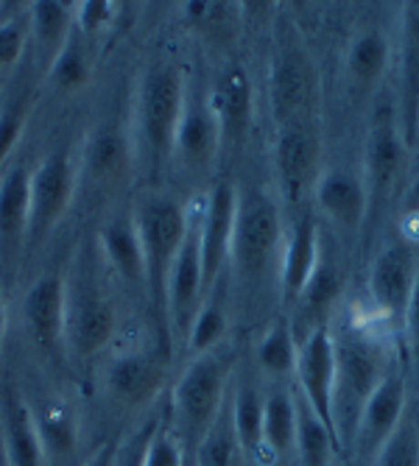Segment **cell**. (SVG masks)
<instances>
[{"label":"cell","mask_w":419,"mask_h":466,"mask_svg":"<svg viewBox=\"0 0 419 466\" xmlns=\"http://www.w3.org/2000/svg\"><path fill=\"white\" fill-rule=\"evenodd\" d=\"M322 260V235L313 216H300L282 238L280 263H277V285L285 305L297 302V296L311 282L316 266Z\"/></svg>","instance_id":"cell-18"},{"label":"cell","mask_w":419,"mask_h":466,"mask_svg":"<svg viewBox=\"0 0 419 466\" xmlns=\"http://www.w3.org/2000/svg\"><path fill=\"white\" fill-rule=\"evenodd\" d=\"M297 397L332 431V383H335V347L332 327H316L300 338L297 366ZM335 436V433H332Z\"/></svg>","instance_id":"cell-14"},{"label":"cell","mask_w":419,"mask_h":466,"mask_svg":"<svg viewBox=\"0 0 419 466\" xmlns=\"http://www.w3.org/2000/svg\"><path fill=\"white\" fill-rule=\"evenodd\" d=\"M204 299H207V293H204V274H201L199 227L190 218V232H188L177 260L171 266V274H168V282H165V308H162L174 335L182 338V341H185V335H188Z\"/></svg>","instance_id":"cell-16"},{"label":"cell","mask_w":419,"mask_h":466,"mask_svg":"<svg viewBox=\"0 0 419 466\" xmlns=\"http://www.w3.org/2000/svg\"><path fill=\"white\" fill-rule=\"evenodd\" d=\"M76 31V15L73 4H56V0H39L28 4V34L36 42V48L46 54V62L65 48V42Z\"/></svg>","instance_id":"cell-29"},{"label":"cell","mask_w":419,"mask_h":466,"mask_svg":"<svg viewBox=\"0 0 419 466\" xmlns=\"http://www.w3.org/2000/svg\"><path fill=\"white\" fill-rule=\"evenodd\" d=\"M227 329H230V319H227V310L221 308V302L216 299H207L201 302L188 335H185V344H188V352L190 355H204L210 350H219L227 338Z\"/></svg>","instance_id":"cell-34"},{"label":"cell","mask_w":419,"mask_h":466,"mask_svg":"<svg viewBox=\"0 0 419 466\" xmlns=\"http://www.w3.org/2000/svg\"><path fill=\"white\" fill-rule=\"evenodd\" d=\"M221 151H224V137H221V126L213 112V104H210V96L193 93L188 87L185 109H182L177 135H174L171 159L182 165L185 171L201 174L219 159Z\"/></svg>","instance_id":"cell-15"},{"label":"cell","mask_w":419,"mask_h":466,"mask_svg":"<svg viewBox=\"0 0 419 466\" xmlns=\"http://www.w3.org/2000/svg\"><path fill=\"white\" fill-rule=\"evenodd\" d=\"M185 447L182 441L174 436L171 428H162L157 425L151 441H148V450H146V461L143 466H188L185 463Z\"/></svg>","instance_id":"cell-39"},{"label":"cell","mask_w":419,"mask_h":466,"mask_svg":"<svg viewBox=\"0 0 419 466\" xmlns=\"http://www.w3.org/2000/svg\"><path fill=\"white\" fill-rule=\"evenodd\" d=\"M188 76L174 62H151L135 87L132 120L126 126L132 140L135 167L146 174H159L171 162L174 135L188 98Z\"/></svg>","instance_id":"cell-2"},{"label":"cell","mask_w":419,"mask_h":466,"mask_svg":"<svg viewBox=\"0 0 419 466\" xmlns=\"http://www.w3.org/2000/svg\"><path fill=\"white\" fill-rule=\"evenodd\" d=\"M188 466H193V461H190V463H188Z\"/></svg>","instance_id":"cell-48"},{"label":"cell","mask_w":419,"mask_h":466,"mask_svg":"<svg viewBox=\"0 0 419 466\" xmlns=\"http://www.w3.org/2000/svg\"><path fill=\"white\" fill-rule=\"evenodd\" d=\"M76 196V165L67 154L42 159L28 179V243H39L65 216Z\"/></svg>","instance_id":"cell-11"},{"label":"cell","mask_w":419,"mask_h":466,"mask_svg":"<svg viewBox=\"0 0 419 466\" xmlns=\"http://www.w3.org/2000/svg\"><path fill=\"white\" fill-rule=\"evenodd\" d=\"M81 167H84V174H90L98 182L120 179L129 167H135L129 132L115 120L93 126L90 135L84 137Z\"/></svg>","instance_id":"cell-21"},{"label":"cell","mask_w":419,"mask_h":466,"mask_svg":"<svg viewBox=\"0 0 419 466\" xmlns=\"http://www.w3.org/2000/svg\"><path fill=\"white\" fill-rule=\"evenodd\" d=\"M300 400V397H297ZM300 466H339L335 455L342 452L332 431L300 400V428H297V447Z\"/></svg>","instance_id":"cell-30"},{"label":"cell","mask_w":419,"mask_h":466,"mask_svg":"<svg viewBox=\"0 0 419 466\" xmlns=\"http://www.w3.org/2000/svg\"><path fill=\"white\" fill-rule=\"evenodd\" d=\"M23 135H26V112L9 109L0 115V167L9 162V157L20 146Z\"/></svg>","instance_id":"cell-43"},{"label":"cell","mask_w":419,"mask_h":466,"mask_svg":"<svg viewBox=\"0 0 419 466\" xmlns=\"http://www.w3.org/2000/svg\"><path fill=\"white\" fill-rule=\"evenodd\" d=\"M98 251L107 266L129 285L146 288V260L135 218H115L98 232Z\"/></svg>","instance_id":"cell-26"},{"label":"cell","mask_w":419,"mask_h":466,"mask_svg":"<svg viewBox=\"0 0 419 466\" xmlns=\"http://www.w3.org/2000/svg\"><path fill=\"white\" fill-rule=\"evenodd\" d=\"M185 20L199 31H224L232 17V4H210V0H196V4H182Z\"/></svg>","instance_id":"cell-40"},{"label":"cell","mask_w":419,"mask_h":466,"mask_svg":"<svg viewBox=\"0 0 419 466\" xmlns=\"http://www.w3.org/2000/svg\"><path fill=\"white\" fill-rule=\"evenodd\" d=\"M67 302H65V335L62 344L73 358L98 355L115 335V308L109 296L98 288L93 277L65 279Z\"/></svg>","instance_id":"cell-6"},{"label":"cell","mask_w":419,"mask_h":466,"mask_svg":"<svg viewBox=\"0 0 419 466\" xmlns=\"http://www.w3.org/2000/svg\"><path fill=\"white\" fill-rule=\"evenodd\" d=\"M335 383H332V433L342 452H350L358 419L369 397L394 371L381 324H344L332 329Z\"/></svg>","instance_id":"cell-1"},{"label":"cell","mask_w":419,"mask_h":466,"mask_svg":"<svg viewBox=\"0 0 419 466\" xmlns=\"http://www.w3.org/2000/svg\"><path fill=\"white\" fill-rule=\"evenodd\" d=\"M282 238L285 229H282L277 201L263 190L238 193L232 248H230V266L235 277L243 282H258L271 268L277 271Z\"/></svg>","instance_id":"cell-4"},{"label":"cell","mask_w":419,"mask_h":466,"mask_svg":"<svg viewBox=\"0 0 419 466\" xmlns=\"http://www.w3.org/2000/svg\"><path fill=\"white\" fill-rule=\"evenodd\" d=\"M269 98L277 126L288 120L316 117L319 73L308 51L297 42H282L269 70Z\"/></svg>","instance_id":"cell-8"},{"label":"cell","mask_w":419,"mask_h":466,"mask_svg":"<svg viewBox=\"0 0 419 466\" xmlns=\"http://www.w3.org/2000/svg\"><path fill=\"white\" fill-rule=\"evenodd\" d=\"M263 402L266 397L255 386H240L230 397L232 428L243 455H258L263 450Z\"/></svg>","instance_id":"cell-31"},{"label":"cell","mask_w":419,"mask_h":466,"mask_svg":"<svg viewBox=\"0 0 419 466\" xmlns=\"http://www.w3.org/2000/svg\"><path fill=\"white\" fill-rule=\"evenodd\" d=\"M297 352H300V341H297V335H293L291 321L280 319L261 335V341L255 347V360L263 374L280 380V377L293 374Z\"/></svg>","instance_id":"cell-32"},{"label":"cell","mask_w":419,"mask_h":466,"mask_svg":"<svg viewBox=\"0 0 419 466\" xmlns=\"http://www.w3.org/2000/svg\"><path fill=\"white\" fill-rule=\"evenodd\" d=\"M319 213L344 232H355L369 213V190L363 174L347 165L322 167V174L311 190Z\"/></svg>","instance_id":"cell-17"},{"label":"cell","mask_w":419,"mask_h":466,"mask_svg":"<svg viewBox=\"0 0 419 466\" xmlns=\"http://www.w3.org/2000/svg\"><path fill=\"white\" fill-rule=\"evenodd\" d=\"M118 444H120V441H107V444H101V447H98L87 461H84L81 466H115Z\"/></svg>","instance_id":"cell-46"},{"label":"cell","mask_w":419,"mask_h":466,"mask_svg":"<svg viewBox=\"0 0 419 466\" xmlns=\"http://www.w3.org/2000/svg\"><path fill=\"white\" fill-rule=\"evenodd\" d=\"M115 12H118V6L115 4H104V0H84V4H73L76 31L93 36V34L104 31L112 23Z\"/></svg>","instance_id":"cell-41"},{"label":"cell","mask_w":419,"mask_h":466,"mask_svg":"<svg viewBox=\"0 0 419 466\" xmlns=\"http://www.w3.org/2000/svg\"><path fill=\"white\" fill-rule=\"evenodd\" d=\"M411 146L400 129L397 112L383 106L369 123L363 146V182L369 190V204L386 201L403 182L408 167Z\"/></svg>","instance_id":"cell-10"},{"label":"cell","mask_w":419,"mask_h":466,"mask_svg":"<svg viewBox=\"0 0 419 466\" xmlns=\"http://www.w3.org/2000/svg\"><path fill=\"white\" fill-rule=\"evenodd\" d=\"M342 296H344V271H342L339 263L327 260L324 251H322V260H319L311 282L297 296V302L291 305L293 316H297L300 321H305L302 329L297 332V341H300V338H305L311 329L330 324V313L335 310V305H339Z\"/></svg>","instance_id":"cell-23"},{"label":"cell","mask_w":419,"mask_h":466,"mask_svg":"<svg viewBox=\"0 0 419 466\" xmlns=\"http://www.w3.org/2000/svg\"><path fill=\"white\" fill-rule=\"evenodd\" d=\"M6 341V302H4V290H0V352H4Z\"/></svg>","instance_id":"cell-47"},{"label":"cell","mask_w":419,"mask_h":466,"mask_svg":"<svg viewBox=\"0 0 419 466\" xmlns=\"http://www.w3.org/2000/svg\"><path fill=\"white\" fill-rule=\"evenodd\" d=\"M165 363L151 352H126L107 369V389L120 405H146L162 386Z\"/></svg>","instance_id":"cell-22"},{"label":"cell","mask_w":419,"mask_h":466,"mask_svg":"<svg viewBox=\"0 0 419 466\" xmlns=\"http://www.w3.org/2000/svg\"><path fill=\"white\" fill-rule=\"evenodd\" d=\"M405 410H408V386L397 371H392L381 383V389L369 397V402L358 419V428H355V436L350 444V455H353L355 466L374 463V458L381 455L386 441L400 428Z\"/></svg>","instance_id":"cell-12"},{"label":"cell","mask_w":419,"mask_h":466,"mask_svg":"<svg viewBox=\"0 0 419 466\" xmlns=\"http://www.w3.org/2000/svg\"><path fill=\"white\" fill-rule=\"evenodd\" d=\"M300 400L285 389H274L263 402V450L274 458H285L297 447Z\"/></svg>","instance_id":"cell-28"},{"label":"cell","mask_w":419,"mask_h":466,"mask_svg":"<svg viewBox=\"0 0 419 466\" xmlns=\"http://www.w3.org/2000/svg\"><path fill=\"white\" fill-rule=\"evenodd\" d=\"M34 425L42 441V450H46V458L54 455H67L76 444V425L70 413L62 405H54L48 410H42L39 416H34Z\"/></svg>","instance_id":"cell-37"},{"label":"cell","mask_w":419,"mask_h":466,"mask_svg":"<svg viewBox=\"0 0 419 466\" xmlns=\"http://www.w3.org/2000/svg\"><path fill=\"white\" fill-rule=\"evenodd\" d=\"M207 96L219 117L224 146L243 143L251 129V120H255V90H251L246 70L240 65L227 67Z\"/></svg>","instance_id":"cell-19"},{"label":"cell","mask_w":419,"mask_h":466,"mask_svg":"<svg viewBox=\"0 0 419 466\" xmlns=\"http://www.w3.org/2000/svg\"><path fill=\"white\" fill-rule=\"evenodd\" d=\"M403 335L408 341V350L419 358V271L411 288V299L405 305V316H403Z\"/></svg>","instance_id":"cell-44"},{"label":"cell","mask_w":419,"mask_h":466,"mask_svg":"<svg viewBox=\"0 0 419 466\" xmlns=\"http://www.w3.org/2000/svg\"><path fill=\"white\" fill-rule=\"evenodd\" d=\"M372 466H419V410L414 402H408L400 428L386 441Z\"/></svg>","instance_id":"cell-36"},{"label":"cell","mask_w":419,"mask_h":466,"mask_svg":"<svg viewBox=\"0 0 419 466\" xmlns=\"http://www.w3.org/2000/svg\"><path fill=\"white\" fill-rule=\"evenodd\" d=\"M416 151H419V143H416Z\"/></svg>","instance_id":"cell-49"},{"label":"cell","mask_w":419,"mask_h":466,"mask_svg":"<svg viewBox=\"0 0 419 466\" xmlns=\"http://www.w3.org/2000/svg\"><path fill=\"white\" fill-rule=\"evenodd\" d=\"M28 179L31 171L23 165L0 177V246H20L28 235Z\"/></svg>","instance_id":"cell-27"},{"label":"cell","mask_w":419,"mask_h":466,"mask_svg":"<svg viewBox=\"0 0 419 466\" xmlns=\"http://www.w3.org/2000/svg\"><path fill=\"white\" fill-rule=\"evenodd\" d=\"M235 355L221 344L204 355H193L171 391V431L188 452L199 447L230 402V380Z\"/></svg>","instance_id":"cell-3"},{"label":"cell","mask_w":419,"mask_h":466,"mask_svg":"<svg viewBox=\"0 0 419 466\" xmlns=\"http://www.w3.org/2000/svg\"><path fill=\"white\" fill-rule=\"evenodd\" d=\"M143 260H146V290L157 302V308H165V282L171 274V266L190 232V213L182 201H177L168 193H151L140 201L138 213L132 216Z\"/></svg>","instance_id":"cell-5"},{"label":"cell","mask_w":419,"mask_h":466,"mask_svg":"<svg viewBox=\"0 0 419 466\" xmlns=\"http://www.w3.org/2000/svg\"><path fill=\"white\" fill-rule=\"evenodd\" d=\"M0 12H4V4H0ZM28 39V6L17 15L0 17V70H9L20 62Z\"/></svg>","instance_id":"cell-38"},{"label":"cell","mask_w":419,"mask_h":466,"mask_svg":"<svg viewBox=\"0 0 419 466\" xmlns=\"http://www.w3.org/2000/svg\"><path fill=\"white\" fill-rule=\"evenodd\" d=\"M65 302H67V285L65 277L46 274L39 277L23 299V319L34 338V344L42 350H54L62 344L65 335Z\"/></svg>","instance_id":"cell-20"},{"label":"cell","mask_w":419,"mask_h":466,"mask_svg":"<svg viewBox=\"0 0 419 466\" xmlns=\"http://www.w3.org/2000/svg\"><path fill=\"white\" fill-rule=\"evenodd\" d=\"M0 431H4V458L6 466H46V450H42L34 413L17 397L9 394L0 410Z\"/></svg>","instance_id":"cell-25"},{"label":"cell","mask_w":419,"mask_h":466,"mask_svg":"<svg viewBox=\"0 0 419 466\" xmlns=\"http://www.w3.org/2000/svg\"><path fill=\"white\" fill-rule=\"evenodd\" d=\"M322 167L319 120L305 117L280 123L274 140V171L282 196L288 201H302L313 190Z\"/></svg>","instance_id":"cell-9"},{"label":"cell","mask_w":419,"mask_h":466,"mask_svg":"<svg viewBox=\"0 0 419 466\" xmlns=\"http://www.w3.org/2000/svg\"><path fill=\"white\" fill-rule=\"evenodd\" d=\"M48 81H51V87L59 90V93H73V90L84 87V84L90 81V59H87L84 46L78 42L76 31L65 42V48L51 59Z\"/></svg>","instance_id":"cell-35"},{"label":"cell","mask_w":419,"mask_h":466,"mask_svg":"<svg viewBox=\"0 0 419 466\" xmlns=\"http://www.w3.org/2000/svg\"><path fill=\"white\" fill-rule=\"evenodd\" d=\"M157 425L159 421H148V425H143L138 433H132L126 441H120L118 455H115V466H143L146 450H148V441H151Z\"/></svg>","instance_id":"cell-42"},{"label":"cell","mask_w":419,"mask_h":466,"mask_svg":"<svg viewBox=\"0 0 419 466\" xmlns=\"http://www.w3.org/2000/svg\"><path fill=\"white\" fill-rule=\"evenodd\" d=\"M416 271H419V243L411 238L392 240L374 254L366 288H369V302L374 308V316L383 324L403 327Z\"/></svg>","instance_id":"cell-7"},{"label":"cell","mask_w":419,"mask_h":466,"mask_svg":"<svg viewBox=\"0 0 419 466\" xmlns=\"http://www.w3.org/2000/svg\"><path fill=\"white\" fill-rule=\"evenodd\" d=\"M240 455L243 450L238 444L230 402H227L221 416L213 421V428L204 433V439L193 450V466H240Z\"/></svg>","instance_id":"cell-33"},{"label":"cell","mask_w":419,"mask_h":466,"mask_svg":"<svg viewBox=\"0 0 419 466\" xmlns=\"http://www.w3.org/2000/svg\"><path fill=\"white\" fill-rule=\"evenodd\" d=\"M400 31H403V48L419 51V0L416 4H403Z\"/></svg>","instance_id":"cell-45"},{"label":"cell","mask_w":419,"mask_h":466,"mask_svg":"<svg viewBox=\"0 0 419 466\" xmlns=\"http://www.w3.org/2000/svg\"><path fill=\"white\" fill-rule=\"evenodd\" d=\"M389 65H392V39L383 31L366 28L353 36L344 56V70L355 93H374L386 78Z\"/></svg>","instance_id":"cell-24"},{"label":"cell","mask_w":419,"mask_h":466,"mask_svg":"<svg viewBox=\"0 0 419 466\" xmlns=\"http://www.w3.org/2000/svg\"><path fill=\"white\" fill-rule=\"evenodd\" d=\"M235 209H238V190L230 182L216 185L207 193L204 207L196 218L199 227V251H201V274H204V293L210 296L221 279L224 268L230 266L232 248V229H235Z\"/></svg>","instance_id":"cell-13"}]
</instances>
